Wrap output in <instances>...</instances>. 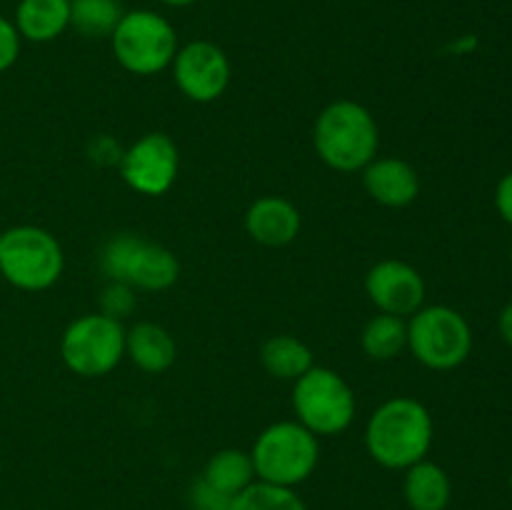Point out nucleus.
Wrapping results in <instances>:
<instances>
[{
  "label": "nucleus",
  "instance_id": "f257e3e1",
  "mask_svg": "<svg viewBox=\"0 0 512 510\" xmlns=\"http://www.w3.org/2000/svg\"><path fill=\"white\" fill-rule=\"evenodd\" d=\"M433 415L420 400L395 395L385 400L365 425V450L388 470H408L433 448Z\"/></svg>",
  "mask_w": 512,
  "mask_h": 510
},
{
  "label": "nucleus",
  "instance_id": "f03ea898",
  "mask_svg": "<svg viewBox=\"0 0 512 510\" xmlns=\"http://www.w3.org/2000/svg\"><path fill=\"white\" fill-rule=\"evenodd\" d=\"M313 145L328 168L358 173L378 155L380 130L363 103L348 98L333 100L315 120Z\"/></svg>",
  "mask_w": 512,
  "mask_h": 510
},
{
  "label": "nucleus",
  "instance_id": "7ed1b4c3",
  "mask_svg": "<svg viewBox=\"0 0 512 510\" xmlns=\"http://www.w3.org/2000/svg\"><path fill=\"white\" fill-rule=\"evenodd\" d=\"M250 458L258 480L280 488H298L318 468V435L298 420H278L255 438Z\"/></svg>",
  "mask_w": 512,
  "mask_h": 510
},
{
  "label": "nucleus",
  "instance_id": "20e7f679",
  "mask_svg": "<svg viewBox=\"0 0 512 510\" xmlns=\"http://www.w3.org/2000/svg\"><path fill=\"white\" fill-rule=\"evenodd\" d=\"M65 268L58 238L38 225H15L0 233V275L13 288L40 293L53 288Z\"/></svg>",
  "mask_w": 512,
  "mask_h": 510
},
{
  "label": "nucleus",
  "instance_id": "39448f33",
  "mask_svg": "<svg viewBox=\"0 0 512 510\" xmlns=\"http://www.w3.org/2000/svg\"><path fill=\"white\" fill-rule=\"evenodd\" d=\"M408 350L430 370H455L473 353V328L450 305H423L408 320Z\"/></svg>",
  "mask_w": 512,
  "mask_h": 510
},
{
  "label": "nucleus",
  "instance_id": "423d86ee",
  "mask_svg": "<svg viewBox=\"0 0 512 510\" xmlns=\"http://www.w3.org/2000/svg\"><path fill=\"white\" fill-rule=\"evenodd\" d=\"M100 270L108 280L128 283L135 290L160 293L173 288L180 275V263L165 245L135 233H118L100 250Z\"/></svg>",
  "mask_w": 512,
  "mask_h": 510
},
{
  "label": "nucleus",
  "instance_id": "0eeeda50",
  "mask_svg": "<svg viewBox=\"0 0 512 510\" xmlns=\"http://www.w3.org/2000/svg\"><path fill=\"white\" fill-rule=\"evenodd\" d=\"M293 410L298 423L318 438L340 435L355 418V393L343 375L313 365L293 383Z\"/></svg>",
  "mask_w": 512,
  "mask_h": 510
},
{
  "label": "nucleus",
  "instance_id": "6e6552de",
  "mask_svg": "<svg viewBox=\"0 0 512 510\" xmlns=\"http://www.w3.org/2000/svg\"><path fill=\"white\" fill-rule=\"evenodd\" d=\"M115 60L133 75L163 73L178 53V33L155 10H128L110 35Z\"/></svg>",
  "mask_w": 512,
  "mask_h": 510
},
{
  "label": "nucleus",
  "instance_id": "1a4fd4ad",
  "mask_svg": "<svg viewBox=\"0 0 512 510\" xmlns=\"http://www.w3.org/2000/svg\"><path fill=\"white\" fill-rule=\"evenodd\" d=\"M60 358L65 368L80 378H103L125 358V328L120 320L103 313L75 318L60 338Z\"/></svg>",
  "mask_w": 512,
  "mask_h": 510
},
{
  "label": "nucleus",
  "instance_id": "9d476101",
  "mask_svg": "<svg viewBox=\"0 0 512 510\" xmlns=\"http://www.w3.org/2000/svg\"><path fill=\"white\" fill-rule=\"evenodd\" d=\"M178 145L165 133H145L120 155V175L130 190L148 198L165 195L178 180Z\"/></svg>",
  "mask_w": 512,
  "mask_h": 510
},
{
  "label": "nucleus",
  "instance_id": "9b49d317",
  "mask_svg": "<svg viewBox=\"0 0 512 510\" xmlns=\"http://www.w3.org/2000/svg\"><path fill=\"white\" fill-rule=\"evenodd\" d=\"M173 78L180 93L193 103H213L230 85V60L210 40H190L173 58Z\"/></svg>",
  "mask_w": 512,
  "mask_h": 510
},
{
  "label": "nucleus",
  "instance_id": "f8f14e48",
  "mask_svg": "<svg viewBox=\"0 0 512 510\" xmlns=\"http://www.w3.org/2000/svg\"><path fill=\"white\" fill-rule=\"evenodd\" d=\"M365 293L380 313L410 318L425 305V280L420 270L405 260L388 258L368 270Z\"/></svg>",
  "mask_w": 512,
  "mask_h": 510
},
{
  "label": "nucleus",
  "instance_id": "ddd939ff",
  "mask_svg": "<svg viewBox=\"0 0 512 510\" xmlns=\"http://www.w3.org/2000/svg\"><path fill=\"white\" fill-rule=\"evenodd\" d=\"M365 193L385 208H405L420 195V175L403 158H375L363 168Z\"/></svg>",
  "mask_w": 512,
  "mask_h": 510
},
{
  "label": "nucleus",
  "instance_id": "4468645a",
  "mask_svg": "<svg viewBox=\"0 0 512 510\" xmlns=\"http://www.w3.org/2000/svg\"><path fill=\"white\" fill-rule=\"evenodd\" d=\"M245 230L265 248L290 245L300 233V210L280 195H263L245 210Z\"/></svg>",
  "mask_w": 512,
  "mask_h": 510
},
{
  "label": "nucleus",
  "instance_id": "2eb2a0df",
  "mask_svg": "<svg viewBox=\"0 0 512 510\" xmlns=\"http://www.w3.org/2000/svg\"><path fill=\"white\" fill-rule=\"evenodd\" d=\"M125 355L143 373L160 375L173 368L175 358H178V345L163 325L143 320L125 330Z\"/></svg>",
  "mask_w": 512,
  "mask_h": 510
},
{
  "label": "nucleus",
  "instance_id": "dca6fc26",
  "mask_svg": "<svg viewBox=\"0 0 512 510\" xmlns=\"http://www.w3.org/2000/svg\"><path fill=\"white\" fill-rule=\"evenodd\" d=\"M13 25L23 40L50 43L70 28V0H20Z\"/></svg>",
  "mask_w": 512,
  "mask_h": 510
},
{
  "label": "nucleus",
  "instance_id": "f3484780",
  "mask_svg": "<svg viewBox=\"0 0 512 510\" xmlns=\"http://www.w3.org/2000/svg\"><path fill=\"white\" fill-rule=\"evenodd\" d=\"M403 495L410 510H445L453 498L450 475L433 460H420L405 470Z\"/></svg>",
  "mask_w": 512,
  "mask_h": 510
},
{
  "label": "nucleus",
  "instance_id": "a211bd4d",
  "mask_svg": "<svg viewBox=\"0 0 512 510\" xmlns=\"http://www.w3.org/2000/svg\"><path fill=\"white\" fill-rule=\"evenodd\" d=\"M260 363L265 373L278 380H295L315 365L313 350L295 335H273L260 348Z\"/></svg>",
  "mask_w": 512,
  "mask_h": 510
},
{
  "label": "nucleus",
  "instance_id": "6ab92c4d",
  "mask_svg": "<svg viewBox=\"0 0 512 510\" xmlns=\"http://www.w3.org/2000/svg\"><path fill=\"white\" fill-rule=\"evenodd\" d=\"M200 478L208 480L213 488L223 490V493L230 495V498L243 493L248 485H253L255 480H258L255 478V468H253V458H250V453H245V450H238V448L218 450V453L205 463Z\"/></svg>",
  "mask_w": 512,
  "mask_h": 510
},
{
  "label": "nucleus",
  "instance_id": "aec40b11",
  "mask_svg": "<svg viewBox=\"0 0 512 510\" xmlns=\"http://www.w3.org/2000/svg\"><path fill=\"white\" fill-rule=\"evenodd\" d=\"M363 353L373 360H393L408 348V320L380 313L365 323L360 335Z\"/></svg>",
  "mask_w": 512,
  "mask_h": 510
},
{
  "label": "nucleus",
  "instance_id": "412c9836",
  "mask_svg": "<svg viewBox=\"0 0 512 510\" xmlns=\"http://www.w3.org/2000/svg\"><path fill=\"white\" fill-rule=\"evenodd\" d=\"M123 15L120 0H70V28L85 38H110Z\"/></svg>",
  "mask_w": 512,
  "mask_h": 510
},
{
  "label": "nucleus",
  "instance_id": "4be33fe9",
  "mask_svg": "<svg viewBox=\"0 0 512 510\" xmlns=\"http://www.w3.org/2000/svg\"><path fill=\"white\" fill-rule=\"evenodd\" d=\"M230 510H308L303 498L295 493V488H280V485L255 480L253 485L233 498Z\"/></svg>",
  "mask_w": 512,
  "mask_h": 510
},
{
  "label": "nucleus",
  "instance_id": "5701e85b",
  "mask_svg": "<svg viewBox=\"0 0 512 510\" xmlns=\"http://www.w3.org/2000/svg\"><path fill=\"white\" fill-rule=\"evenodd\" d=\"M135 288L128 283H118V280H108V285L100 293V313L110 315V318L120 320L135 310Z\"/></svg>",
  "mask_w": 512,
  "mask_h": 510
},
{
  "label": "nucleus",
  "instance_id": "b1692460",
  "mask_svg": "<svg viewBox=\"0 0 512 510\" xmlns=\"http://www.w3.org/2000/svg\"><path fill=\"white\" fill-rule=\"evenodd\" d=\"M188 503L193 510H230L233 498H230V495H225L223 490L213 488L208 480L195 478L193 483H190V490H188Z\"/></svg>",
  "mask_w": 512,
  "mask_h": 510
},
{
  "label": "nucleus",
  "instance_id": "393cba45",
  "mask_svg": "<svg viewBox=\"0 0 512 510\" xmlns=\"http://www.w3.org/2000/svg\"><path fill=\"white\" fill-rule=\"evenodd\" d=\"M20 43H23V38L15 30L13 20L0 15V75L15 65V60L20 55Z\"/></svg>",
  "mask_w": 512,
  "mask_h": 510
},
{
  "label": "nucleus",
  "instance_id": "a878e982",
  "mask_svg": "<svg viewBox=\"0 0 512 510\" xmlns=\"http://www.w3.org/2000/svg\"><path fill=\"white\" fill-rule=\"evenodd\" d=\"M495 210L512 228V170L500 178L498 188H495Z\"/></svg>",
  "mask_w": 512,
  "mask_h": 510
},
{
  "label": "nucleus",
  "instance_id": "bb28decb",
  "mask_svg": "<svg viewBox=\"0 0 512 510\" xmlns=\"http://www.w3.org/2000/svg\"><path fill=\"white\" fill-rule=\"evenodd\" d=\"M498 330H500V338L512 348V300L500 310L498 315Z\"/></svg>",
  "mask_w": 512,
  "mask_h": 510
},
{
  "label": "nucleus",
  "instance_id": "cd10ccee",
  "mask_svg": "<svg viewBox=\"0 0 512 510\" xmlns=\"http://www.w3.org/2000/svg\"><path fill=\"white\" fill-rule=\"evenodd\" d=\"M165 5H173V8H188V5L198 3V0H160Z\"/></svg>",
  "mask_w": 512,
  "mask_h": 510
},
{
  "label": "nucleus",
  "instance_id": "c85d7f7f",
  "mask_svg": "<svg viewBox=\"0 0 512 510\" xmlns=\"http://www.w3.org/2000/svg\"><path fill=\"white\" fill-rule=\"evenodd\" d=\"M508 485H510V493H512V473H510V480H508Z\"/></svg>",
  "mask_w": 512,
  "mask_h": 510
},
{
  "label": "nucleus",
  "instance_id": "c756f323",
  "mask_svg": "<svg viewBox=\"0 0 512 510\" xmlns=\"http://www.w3.org/2000/svg\"><path fill=\"white\" fill-rule=\"evenodd\" d=\"M510 265H512V248H510Z\"/></svg>",
  "mask_w": 512,
  "mask_h": 510
}]
</instances>
